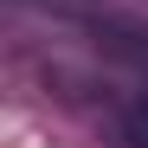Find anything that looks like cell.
Wrapping results in <instances>:
<instances>
[{
  "instance_id": "cell-1",
  "label": "cell",
  "mask_w": 148,
  "mask_h": 148,
  "mask_svg": "<svg viewBox=\"0 0 148 148\" xmlns=\"http://www.w3.org/2000/svg\"><path fill=\"white\" fill-rule=\"evenodd\" d=\"M122 135H129L135 148H148V97H142V103H129V110H122Z\"/></svg>"
}]
</instances>
